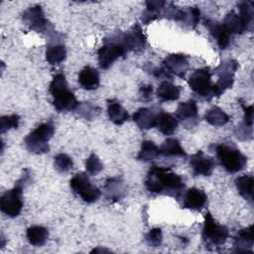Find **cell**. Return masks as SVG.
Segmentation results:
<instances>
[{"label":"cell","mask_w":254,"mask_h":254,"mask_svg":"<svg viewBox=\"0 0 254 254\" xmlns=\"http://www.w3.org/2000/svg\"><path fill=\"white\" fill-rule=\"evenodd\" d=\"M145 188L152 194L168 195L179 199L184 194L186 184L183 178L171 168L153 165L147 173Z\"/></svg>","instance_id":"cell-1"},{"label":"cell","mask_w":254,"mask_h":254,"mask_svg":"<svg viewBox=\"0 0 254 254\" xmlns=\"http://www.w3.org/2000/svg\"><path fill=\"white\" fill-rule=\"evenodd\" d=\"M49 91L53 96V105L59 112L75 110L79 103L73 92L68 88L63 72L54 75L49 86Z\"/></svg>","instance_id":"cell-2"},{"label":"cell","mask_w":254,"mask_h":254,"mask_svg":"<svg viewBox=\"0 0 254 254\" xmlns=\"http://www.w3.org/2000/svg\"><path fill=\"white\" fill-rule=\"evenodd\" d=\"M214 150L219 164L228 173H238L247 165V157L232 141H223L215 145Z\"/></svg>","instance_id":"cell-3"},{"label":"cell","mask_w":254,"mask_h":254,"mask_svg":"<svg viewBox=\"0 0 254 254\" xmlns=\"http://www.w3.org/2000/svg\"><path fill=\"white\" fill-rule=\"evenodd\" d=\"M28 170L24 171L22 177L16 182L13 189L5 191L0 198V208L1 211L9 217L18 216L23 208V188L30 182V174L27 173Z\"/></svg>","instance_id":"cell-4"},{"label":"cell","mask_w":254,"mask_h":254,"mask_svg":"<svg viewBox=\"0 0 254 254\" xmlns=\"http://www.w3.org/2000/svg\"><path fill=\"white\" fill-rule=\"evenodd\" d=\"M229 238V230L225 225L218 224L211 213L207 211L201 230V239L206 249L215 250L225 244Z\"/></svg>","instance_id":"cell-5"},{"label":"cell","mask_w":254,"mask_h":254,"mask_svg":"<svg viewBox=\"0 0 254 254\" xmlns=\"http://www.w3.org/2000/svg\"><path fill=\"white\" fill-rule=\"evenodd\" d=\"M55 134V125L52 121L40 124L24 139L27 150L36 155H43L50 151L49 141Z\"/></svg>","instance_id":"cell-6"},{"label":"cell","mask_w":254,"mask_h":254,"mask_svg":"<svg viewBox=\"0 0 254 254\" xmlns=\"http://www.w3.org/2000/svg\"><path fill=\"white\" fill-rule=\"evenodd\" d=\"M128 51L124 46L120 33L105 39L103 45L97 51L98 64L102 69H108L118 59L125 58Z\"/></svg>","instance_id":"cell-7"},{"label":"cell","mask_w":254,"mask_h":254,"mask_svg":"<svg viewBox=\"0 0 254 254\" xmlns=\"http://www.w3.org/2000/svg\"><path fill=\"white\" fill-rule=\"evenodd\" d=\"M238 68V62L233 59L223 61L214 69V73L218 75L215 83L212 84V94L219 97L228 88H231L234 82V74Z\"/></svg>","instance_id":"cell-8"},{"label":"cell","mask_w":254,"mask_h":254,"mask_svg":"<svg viewBox=\"0 0 254 254\" xmlns=\"http://www.w3.org/2000/svg\"><path fill=\"white\" fill-rule=\"evenodd\" d=\"M188 83L190 89L200 98L210 101L213 97L211 72L208 67L195 69L190 76Z\"/></svg>","instance_id":"cell-9"},{"label":"cell","mask_w":254,"mask_h":254,"mask_svg":"<svg viewBox=\"0 0 254 254\" xmlns=\"http://www.w3.org/2000/svg\"><path fill=\"white\" fill-rule=\"evenodd\" d=\"M69 186L72 191L87 203L96 201L101 195L100 190L91 184L88 176L83 172L77 173L72 177L69 182Z\"/></svg>","instance_id":"cell-10"},{"label":"cell","mask_w":254,"mask_h":254,"mask_svg":"<svg viewBox=\"0 0 254 254\" xmlns=\"http://www.w3.org/2000/svg\"><path fill=\"white\" fill-rule=\"evenodd\" d=\"M23 22L28 28L37 33H51L52 24L45 17L43 9L40 5H34L24 11L22 15Z\"/></svg>","instance_id":"cell-11"},{"label":"cell","mask_w":254,"mask_h":254,"mask_svg":"<svg viewBox=\"0 0 254 254\" xmlns=\"http://www.w3.org/2000/svg\"><path fill=\"white\" fill-rule=\"evenodd\" d=\"M120 37L128 52L140 53L145 49L147 44L146 36L139 24L133 25L131 29L125 33H120Z\"/></svg>","instance_id":"cell-12"},{"label":"cell","mask_w":254,"mask_h":254,"mask_svg":"<svg viewBox=\"0 0 254 254\" xmlns=\"http://www.w3.org/2000/svg\"><path fill=\"white\" fill-rule=\"evenodd\" d=\"M176 117L186 128H192L198 123V108L193 99L179 103L176 110Z\"/></svg>","instance_id":"cell-13"},{"label":"cell","mask_w":254,"mask_h":254,"mask_svg":"<svg viewBox=\"0 0 254 254\" xmlns=\"http://www.w3.org/2000/svg\"><path fill=\"white\" fill-rule=\"evenodd\" d=\"M190 167L192 171L193 176L208 177L212 174L215 168V162L213 158L198 150L195 154L190 158Z\"/></svg>","instance_id":"cell-14"},{"label":"cell","mask_w":254,"mask_h":254,"mask_svg":"<svg viewBox=\"0 0 254 254\" xmlns=\"http://www.w3.org/2000/svg\"><path fill=\"white\" fill-rule=\"evenodd\" d=\"M162 64L170 74L181 78H185L190 67L188 57L183 54H171L164 59Z\"/></svg>","instance_id":"cell-15"},{"label":"cell","mask_w":254,"mask_h":254,"mask_svg":"<svg viewBox=\"0 0 254 254\" xmlns=\"http://www.w3.org/2000/svg\"><path fill=\"white\" fill-rule=\"evenodd\" d=\"M203 24L215 40V43L220 50H225L230 46L232 36L226 31L222 23L211 19H204Z\"/></svg>","instance_id":"cell-16"},{"label":"cell","mask_w":254,"mask_h":254,"mask_svg":"<svg viewBox=\"0 0 254 254\" xmlns=\"http://www.w3.org/2000/svg\"><path fill=\"white\" fill-rule=\"evenodd\" d=\"M161 109L156 107H141L132 116L133 121L142 130H149L156 127Z\"/></svg>","instance_id":"cell-17"},{"label":"cell","mask_w":254,"mask_h":254,"mask_svg":"<svg viewBox=\"0 0 254 254\" xmlns=\"http://www.w3.org/2000/svg\"><path fill=\"white\" fill-rule=\"evenodd\" d=\"M207 204V195L204 190L190 188L183 194V207L194 211H200Z\"/></svg>","instance_id":"cell-18"},{"label":"cell","mask_w":254,"mask_h":254,"mask_svg":"<svg viewBox=\"0 0 254 254\" xmlns=\"http://www.w3.org/2000/svg\"><path fill=\"white\" fill-rule=\"evenodd\" d=\"M222 25L231 36L241 35L245 32H251L253 30V28L246 23L242 16L233 10L225 16Z\"/></svg>","instance_id":"cell-19"},{"label":"cell","mask_w":254,"mask_h":254,"mask_svg":"<svg viewBox=\"0 0 254 254\" xmlns=\"http://www.w3.org/2000/svg\"><path fill=\"white\" fill-rule=\"evenodd\" d=\"M103 190L106 198L111 201H119L127 193V186L120 177H113L107 179L104 184Z\"/></svg>","instance_id":"cell-20"},{"label":"cell","mask_w":254,"mask_h":254,"mask_svg":"<svg viewBox=\"0 0 254 254\" xmlns=\"http://www.w3.org/2000/svg\"><path fill=\"white\" fill-rule=\"evenodd\" d=\"M253 229L254 225L251 224L250 226L240 229L236 236L234 237L233 246L235 252H250L252 253V247L254 244V238H253Z\"/></svg>","instance_id":"cell-21"},{"label":"cell","mask_w":254,"mask_h":254,"mask_svg":"<svg viewBox=\"0 0 254 254\" xmlns=\"http://www.w3.org/2000/svg\"><path fill=\"white\" fill-rule=\"evenodd\" d=\"M66 57L65 46L63 42H61L58 38L52 39L46 50V61L52 64H59L64 61Z\"/></svg>","instance_id":"cell-22"},{"label":"cell","mask_w":254,"mask_h":254,"mask_svg":"<svg viewBox=\"0 0 254 254\" xmlns=\"http://www.w3.org/2000/svg\"><path fill=\"white\" fill-rule=\"evenodd\" d=\"M167 2L162 0H149L145 2L146 9L142 14V22L145 25L150 24L151 22L164 18V11Z\"/></svg>","instance_id":"cell-23"},{"label":"cell","mask_w":254,"mask_h":254,"mask_svg":"<svg viewBox=\"0 0 254 254\" xmlns=\"http://www.w3.org/2000/svg\"><path fill=\"white\" fill-rule=\"evenodd\" d=\"M160 156L164 158H180L186 160L188 155L186 151L181 146V143L176 138H168L163 142V144L159 147Z\"/></svg>","instance_id":"cell-24"},{"label":"cell","mask_w":254,"mask_h":254,"mask_svg":"<svg viewBox=\"0 0 254 254\" xmlns=\"http://www.w3.org/2000/svg\"><path fill=\"white\" fill-rule=\"evenodd\" d=\"M77 80L82 88L86 90H93L99 86V73L95 68L87 65L79 71Z\"/></svg>","instance_id":"cell-25"},{"label":"cell","mask_w":254,"mask_h":254,"mask_svg":"<svg viewBox=\"0 0 254 254\" xmlns=\"http://www.w3.org/2000/svg\"><path fill=\"white\" fill-rule=\"evenodd\" d=\"M182 87L179 85H175L174 83L164 80L162 81L156 91V95L159 98L160 101L166 102V101H175L179 99L181 95Z\"/></svg>","instance_id":"cell-26"},{"label":"cell","mask_w":254,"mask_h":254,"mask_svg":"<svg viewBox=\"0 0 254 254\" xmlns=\"http://www.w3.org/2000/svg\"><path fill=\"white\" fill-rule=\"evenodd\" d=\"M234 183L239 194L248 200L251 205H253V176L246 174L241 175L235 179Z\"/></svg>","instance_id":"cell-27"},{"label":"cell","mask_w":254,"mask_h":254,"mask_svg":"<svg viewBox=\"0 0 254 254\" xmlns=\"http://www.w3.org/2000/svg\"><path fill=\"white\" fill-rule=\"evenodd\" d=\"M178 126H179V120L177 119L176 116L161 110V112L159 114V117H158V120H157L156 128L162 134L172 135L173 133H175Z\"/></svg>","instance_id":"cell-28"},{"label":"cell","mask_w":254,"mask_h":254,"mask_svg":"<svg viewBox=\"0 0 254 254\" xmlns=\"http://www.w3.org/2000/svg\"><path fill=\"white\" fill-rule=\"evenodd\" d=\"M107 114L115 125H122L129 119V113L127 110L115 100H107Z\"/></svg>","instance_id":"cell-29"},{"label":"cell","mask_w":254,"mask_h":254,"mask_svg":"<svg viewBox=\"0 0 254 254\" xmlns=\"http://www.w3.org/2000/svg\"><path fill=\"white\" fill-rule=\"evenodd\" d=\"M26 236L30 244L40 247L46 244L49 238V231L44 226L33 225L27 229Z\"/></svg>","instance_id":"cell-30"},{"label":"cell","mask_w":254,"mask_h":254,"mask_svg":"<svg viewBox=\"0 0 254 254\" xmlns=\"http://www.w3.org/2000/svg\"><path fill=\"white\" fill-rule=\"evenodd\" d=\"M204 119L208 124L215 127H220L227 124L230 120V117L221 108L213 106L206 111Z\"/></svg>","instance_id":"cell-31"},{"label":"cell","mask_w":254,"mask_h":254,"mask_svg":"<svg viewBox=\"0 0 254 254\" xmlns=\"http://www.w3.org/2000/svg\"><path fill=\"white\" fill-rule=\"evenodd\" d=\"M160 157L159 147L150 140H145L141 144V149L137 155V160L142 162H151Z\"/></svg>","instance_id":"cell-32"},{"label":"cell","mask_w":254,"mask_h":254,"mask_svg":"<svg viewBox=\"0 0 254 254\" xmlns=\"http://www.w3.org/2000/svg\"><path fill=\"white\" fill-rule=\"evenodd\" d=\"M200 20V11L196 6L183 8V16L180 23L189 29H194Z\"/></svg>","instance_id":"cell-33"},{"label":"cell","mask_w":254,"mask_h":254,"mask_svg":"<svg viewBox=\"0 0 254 254\" xmlns=\"http://www.w3.org/2000/svg\"><path fill=\"white\" fill-rule=\"evenodd\" d=\"M74 111L79 117H82L86 120H93V118L100 113V108L90 102H81L78 103Z\"/></svg>","instance_id":"cell-34"},{"label":"cell","mask_w":254,"mask_h":254,"mask_svg":"<svg viewBox=\"0 0 254 254\" xmlns=\"http://www.w3.org/2000/svg\"><path fill=\"white\" fill-rule=\"evenodd\" d=\"M238 13L246 21V23L253 28L254 20V2L253 1H241L237 4Z\"/></svg>","instance_id":"cell-35"},{"label":"cell","mask_w":254,"mask_h":254,"mask_svg":"<svg viewBox=\"0 0 254 254\" xmlns=\"http://www.w3.org/2000/svg\"><path fill=\"white\" fill-rule=\"evenodd\" d=\"M54 166L58 172L66 173L72 169L73 162L68 155L64 153H60L55 157Z\"/></svg>","instance_id":"cell-36"},{"label":"cell","mask_w":254,"mask_h":254,"mask_svg":"<svg viewBox=\"0 0 254 254\" xmlns=\"http://www.w3.org/2000/svg\"><path fill=\"white\" fill-rule=\"evenodd\" d=\"M85 169L87 174L91 176H96L103 170V164L101 163L97 155L92 153L85 161Z\"/></svg>","instance_id":"cell-37"},{"label":"cell","mask_w":254,"mask_h":254,"mask_svg":"<svg viewBox=\"0 0 254 254\" xmlns=\"http://www.w3.org/2000/svg\"><path fill=\"white\" fill-rule=\"evenodd\" d=\"M19 123H20V117L17 114L2 116L0 119L1 134L5 133L6 131H8L12 128H18Z\"/></svg>","instance_id":"cell-38"},{"label":"cell","mask_w":254,"mask_h":254,"mask_svg":"<svg viewBox=\"0 0 254 254\" xmlns=\"http://www.w3.org/2000/svg\"><path fill=\"white\" fill-rule=\"evenodd\" d=\"M145 240L147 244L151 247H158L162 244L163 241V234H162V229L159 227L152 228L149 230L148 233L145 234Z\"/></svg>","instance_id":"cell-39"},{"label":"cell","mask_w":254,"mask_h":254,"mask_svg":"<svg viewBox=\"0 0 254 254\" xmlns=\"http://www.w3.org/2000/svg\"><path fill=\"white\" fill-rule=\"evenodd\" d=\"M234 134H235L236 138L241 141L251 140L252 135H253V129L251 126H248V125L244 124L243 122H241L236 126V128L234 130Z\"/></svg>","instance_id":"cell-40"},{"label":"cell","mask_w":254,"mask_h":254,"mask_svg":"<svg viewBox=\"0 0 254 254\" xmlns=\"http://www.w3.org/2000/svg\"><path fill=\"white\" fill-rule=\"evenodd\" d=\"M153 86L152 84H143L139 88V99L144 102H149L153 99Z\"/></svg>","instance_id":"cell-41"},{"label":"cell","mask_w":254,"mask_h":254,"mask_svg":"<svg viewBox=\"0 0 254 254\" xmlns=\"http://www.w3.org/2000/svg\"><path fill=\"white\" fill-rule=\"evenodd\" d=\"M242 109L244 111V117H243V123L248 126H253V105L246 106L243 103H241Z\"/></svg>","instance_id":"cell-42"}]
</instances>
